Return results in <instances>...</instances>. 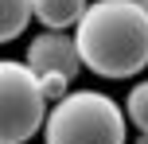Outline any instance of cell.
I'll use <instances>...</instances> for the list:
<instances>
[{
	"instance_id": "obj_1",
	"label": "cell",
	"mask_w": 148,
	"mask_h": 144,
	"mask_svg": "<svg viewBox=\"0 0 148 144\" xmlns=\"http://www.w3.org/2000/svg\"><path fill=\"white\" fill-rule=\"evenodd\" d=\"M82 66L97 78H136L148 70V8L140 0H94L74 27Z\"/></svg>"
},
{
	"instance_id": "obj_2",
	"label": "cell",
	"mask_w": 148,
	"mask_h": 144,
	"mask_svg": "<svg viewBox=\"0 0 148 144\" xmlns=\"http://www.w3.org/2000/svg\"><path fill=\"white\" fill-rule=\"evenodd\" d=\"M125 105L101 90H74L59 105H51L43 144H129Z\"/></svg>"
},
{
	"instance_id": "obj_3",
	"label": "cell",
	"mask_w": 148,
	"mask_h": 144,
	"mask_svg": "<svg viewBox=\"0 0 148 144\" xmlns=\"http://www.w3.org/2000/svg\"><path fill=\"white\" fill-rule=\"evenodd\" d=\"M47 98L39 74L20 59L0 62V144H27L47 129Z\"/></svg>"
},
{
	"instance_id": "obj_4",
	"label": "cell",
	"mask_w": 148,
	"mask_h": 144,
	"mask_svg": "<svg viewBox=\"0 0 148 144\" xmlns=\"http://www.w3.org/2000/svg\"><path fill=\"white\" fill-rule=\"evenodd\" d=\"M23 62H27L39 78L59 74V78H70V82H74V74L82 70L78 43H74V35H66V31H43V35H35L27 43Z\"/></svg>"
},
{
	"instance_id": "obj_5",
	"label": "cell",
	"mask_w": 148,
	"mask_h": 144,
	"mask_svg": "<svg viewBox=\"0 0 148 144\" xmlns=\"http://www.w3.org/2000/svg\"><path fill=\"white\" fill-rule=\"evenodd\" d=\"M90 12L86 0H35V20L47 31H70L82 23V16Z\"/></svg>"
},
{
	"instance_id": "obj_6",
	"label": "cell",
	"mask_w": 148,
	"mask_h": 144,
	"mask_svg": "<svg viewBox=\"0 0 148 144\" xmlns=\"http://www.w3.org/2000/svg\"><path fill=\"white\" fill-rule=\"evenodd\" d=\"M35 20V0H0V39L12 43Z\"/></svg>"
},
{
	"instance_id": "obj_7",
	"label": "cell",
	"mask_w": 148,
	"mask_h": 144,
	"mask_svg": "<svg viewBox=\"0 0 148 144\" xmlns=\"http://www.w3.org/2000/svg\"><path fill=\"white\" fill-rule=\"evenodd\" d=\"M125 117H129V125H136L148 136V78L144 82H133V90L125 98Z\"/></svg>"
},
{
	"instance_id": "obj_8",
	"label": "cell",
	"mask_w": 148,
	"mask_h": 144,
	"mask_svg": "<svg viewBox=\"0 0 148 144\" xmlns=\"http://www.w3.org/2000/svg\"><path fill=\"white\" fill-rule=\"evenodd\" d=\"M133 144H148V136H144V132H140V136H136V140H133Z\"/></svg>"
},
{
	"instance_id": "obj_9",
	"label": "cell",
	"mask_w": 148,
	"mask_h": 144,
	"mask_svg": "<svg viewBox=\"0 0 148 144\" xmlns=\"http://www.w3.org/2000/svg\"><path fill=\"white\" fill-rule=\"evenodd\" d=\"M140 4H144V8H148V0H140Z\"/></svg>"
}]
</instances>
